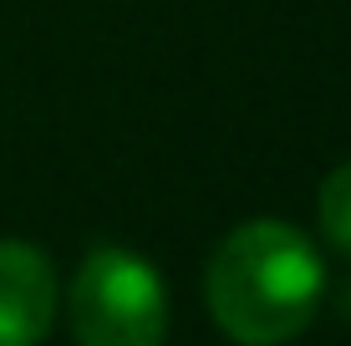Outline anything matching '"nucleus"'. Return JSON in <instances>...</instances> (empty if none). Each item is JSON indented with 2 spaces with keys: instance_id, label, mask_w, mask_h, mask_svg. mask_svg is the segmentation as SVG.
Instances as JSON below:
<instances>
[{
  "instance_id": "f03ea898",
  "label": "nucleus",
  "mask_w": 351,
  "mask_h": 346,
  "mask_svg": "<svg viewBox=\"0 0 351 346\" xmlns=\"http://www.w3.org/2000/svg\"><path fill=\"white\" fill-rule=\"evenodd\" d=\"M77 346H163L168 291L163 275L123 245H97L66 291Z\"/></svg>"
},
{
  "instance_id": "20e7f679",
  "label": "nucleus",
  "mask_w": 351,
  "mask_h": 346,
  "mask_svg": "<svg viewBox=\"0 0 351 346\" xmlns=\"http://www.w3.org/2000/svg\"><path fill=\"white\" fill-rule=\"evenodd\" d=\"M316 224H321V240L331 245L336 255L351 260V163H341V169H331L321 178Z\"/></svg>"
},
{
  "instance_id": "7ed1b4c3",
  "label": "nucleus",
  "mask_w": 351,
  "mask_h": 346,
  "mask_svg": "<svg viewBox=\"0 0 351 346\" xmlns=\"http://www.w3.org/2000/svg\"><path fill=\"white\" fill-rule=\"evenodd\" d=\"M56 316V270L26 240H0V346H41Z\"/></svg>"
},
{
  "instance_id": "f257e3e1",
  "label": "nucleus",
  "mask_w": 351,
  "mask_h": 346,
  "mask_svg": "<svg viewBox=\"0 0 351 346\" xmlns=\"http://www.w3.org/2000/svg\"><path fill=\"white\" fill-rule=\"evenodd\" d=\"M214 326L239 346H285L326 301L321 249L285 219H245L214 245L204 270Z\"/></svg>"
}]
</instances>
